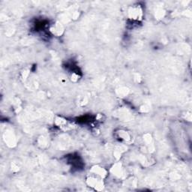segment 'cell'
Wrapping results in <instances>:
<instances>
[{"label": "cell", "instance_id": "6da1fadb", "mask_svg": "<svg viewBox=\"0 0 192 192\" xmlns=\"http://www.w3.org/2000/svg\"><path fill=\"white\" fill-rule=\"evenodd\" d=\"M142 15H143V12H142V9L140 8V6L134 7L129 12V17L131 19L134 20H139L141 19Z\"/></svg>", "mask_w": 192, "mask_h": 192}, {"label": "cell", "instance_id": "7a4b0ae2", "mask_svg": "<svg viewBox=\"0 0 192 192\" xmlns=\"http://www.w3.org/2000/svg\"><path fill=\"white\" fill-rule=\"evenodd\" d=\"M50 31L53 33V35H56V36H60L62 34V32L63 31L61 26L60 25H55L53 26L52 28L50 29Z\"/></svg>", "mask_w": 192, "mask_h": 192}]
</instances>
